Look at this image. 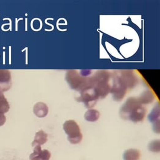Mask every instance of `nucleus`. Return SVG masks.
<instances>
[{
	"instance_id": "1",
	"label": "nucleus",
	"mask_w": 160,
	"mask_h": 160,
	"mask_svg": "<svg viewBox=\"0 0 160 160\" xmlns=\"http://www.w3.org/2000/svg\"><path fill=\"white\" fill-rule=\"evenodd\" d=\"M63 129L68 135V139L72 144L79 143L82 138V135L78 123L74 120L66 121L63 125Z\"/></svg>"
},
{
	"instance_id": "2",
	"label": "nucleus",
	"mask_w": 160,
	"mask_h": 160,
	"mask_svg": "<svg viewBox=\"0 0 160 160\" xmlns=\"http://www.w3.org/2000/svg\"><path fill=\"white\" fill-rule=\"evenodd\" d=\"M66 80L70 87L75 89L82 87L84 80L77 74H68L66 76Z\"/></svg>"
},
{
	"instance_id": "3",
	"label": "nucleus",
	"mask_w": 160,
	"mask_h": 160,
	"mask_svg": "<svg viewBox=\"0 0 160 160\" xmlns=\"http://www.w3.org/2000/svg\"><path fill=\"white\" fill-rule=\"evenodd\" d=\"M11 78L8 72H0V90L3 92L9 90L11 86Z\"/></svg>"
},
{
	"instance_id": "4",
	"label": "nucleus",
	"mask_w": 160,
	"mask_h": 160,
	"mask_svg": "<svg viewBox=\"0 0 160 160\" xmlns=\"http://www.w3.org/2000/svg\"><path fill=\"white\" fill-rule=\"evenodd\" d=\"M33 112L37 117L39 118H43L47 116L48 114V107L44 102H38L34 106Z\"/></svg>"
},
{
	"instance_id": "5",
	"label": "nucleus",
	"mask_w": 160,
	"mask_h": 160,
	"mask_svg": "<svg viewBox=\"0 0 160 160\" xmlns=\"http://www.w3.org/2000/svg\"><path fill=\"white\" fill-rule=\"evenodd\" d=\"M48 135L44 131L41 130L36 133L34 139L32 143V146L43 145L47 141Z\"/></svg>"
},
{
	"instance_id": "6",
	"label": "nucleus",
	"mask_w": 160,
	"mask_h": 160,
	"mask_svg": "<svg viewBox=\"0 0 160 160\" xmlns=\"http://www.w3.org/2000/svg\"><path fill=\"white\" fill-rule=\"evenodd\" d=\"M139 151L136 149H130L125 151L123 157L124 160H138L140 157Z\"/></svg>"
},
{
	"instance_id": "7",
	"label": "nucleus",
	"mask_w": 160,
	"mask_h": 160,
	"mask_svg": "<svg viewBox=\"0 0 160 160\" xmlns=\"http://www.w3.org/2000/svg\"><path fill=\"white\" fill-rule=\"evenodd\" d=\"M9 109V103L0 90V112L4 114L8 112Z\"/></svg>"
},
{
	"instance_id": "8",
	"label": "nucleus",
	"mask_w": 160,
	"mask_h": 160,
	"mask_svg": "<svg viewBox=\"0 0 160 160\" xmlns=\"http://www.w3.org/2000/svg\"><path fill=\"white\" fill-rule=\"evenodd\" d=\"M42 151L41 146H35L33 152L29 156L30 160H40Z\"/></svg>"
},
{
	"instance_id": "9",
	"label": "nucleus",
	"mask_w": 160,
	"mask_h": 160,
	"mask_svg": "<svg viewBox=\"0 0 160 160\" xmlns=\"http://www.w3.org/2000/svg\"><path fill=\"white\" fill-rule=\"evenodd\" d=\"M160 140H156L151 141L148 144L149 150L153 152H159L160 151Z\"/></svg>"
},
{
	"instance_id": "10",
	"label": "nucleus",
	"mask_w": 160,
	"mask_h": 160,
	"mask_svg": "<svg viewBox=\"0 0 160 160\" xmlns=\"http://www.w3.org/2000/svg\"><path fill=\"white\" fill-rule=\"evenodd\" d=\"M94 111L89 110L86 112L84 115V118L86 120L90 121H94L95 119L94 117Z\"/></svg>"
},
{
	"instance_id": "11",
	"label": "nucleus",
	"mask_w": 160,
	"mask_h": 160,
	"mask_svg": "<svg viewBox=\"0 0 160 160\" xmlns=\"http://www.w3.org/2000/svg\"><path fill=\"white\" fill-rule=\"evenodd\" d=\"M51 157L50 152L48 150H42V155L40 160H49Z\"/></svg>"
},
{
	"instance_id": "12",
	"label": "nucleus",
	"mask_w": 160,
	"mask_h": 160,
	"mask_svg": "<svg viewBox=\"0 0 160 160\" xmlns=\"http://www.w3.org/2000/svg\"><path fill=\"white\" fill-rule=\"evenodd\" d=\"M6 121V118L4 113L0 112V126L3 125Z\"/></svg>"
},
{
	"instance_id": "13",
	"label": "nucleus",
	"mask_w": 160,
	"mask_h": 160,
	"mask_svg": "<svg viewBox=\"0 0 160 160\" xmlns=\"http://www.w3.org/2000/svg\"><path fill=\"white\" fill-rule=\"evenodd\" d=\"M22 18H19L18 20L17 19V18H15V30L16 31H17L18 30V22L21 19H22Z\"/></svg>"
},
{
	"instance_id": "14",
	"label": "nucleus",
	"mask_w": 160,
	"mask_h": 160,
	"mask_svg": "<svg viewBox=\"0 0 160 160\" xmlns=\"http://www.w3.org/2000/svg\"><path fill=\"white\" fill-rule=\"evenodd\" d=\"M11 46H9V63L10 64L11 63Z\"/></svg>"
},
{
	"instance_id": "15",
	"label": "nucleus",
	"mask_w": 160,
	"mask_h": 160,
	"mask_svg": "<svg viewBox=\"0 0 160 160\" xmlns=\"http://www.w3.org/2000/svg\"><path fill=\"white\" fill-rule=\"evenodd\" d=\"M5 19H8V20H9V21H10V26H9V29L10 30V31H11L12 30V20L11 19L9 18H4L3 19V20H5Z\"/></svg>"
},
{
	"instance_id": "16",
	"label": "nucleus",
	"mask_w": 160,
	"mask_h": 160,
	"mask_svg": "<svg viewBox=\"0 0 160 160\" xmlns=\"http://www.w3.org/2000/svg\"><path fill=\"white\" fill-rule=\"evenodd\" d=\"M9 24L10 25V23H4L3 24L2 26H1V28H2V29L3 30V31H8V30L9 29V28L8 29H7V30H5V29H4L3 28V26H4V25H9Z\"/></svg>"
},
{
	"instance_id": "17",
	"label": "nucleus",
	"mask_w": 160,
	"mask_h": 160,
	"mask_svg": "<svg viewBox=\"0 0 160 160\" xmlns=\"http://www.w3.org/2000/svg\"><path fill=\"white\" fill-rule=\"evenodd\" d=\"M3 64H4L5 63V52H3Z\"/></svg>"
},
{
	"instance_id": "18",
	"label": "nucleus",
	"mask_w": 160,
	"mask_h": 160,
	"mask_svg": "<svg viewBox=\"0 0 160 160\" xmlns=\"http://www.w3.org/2000/svg\"><path fill=\"white\" fill-rule=\"evenodd\" d=\"M26 63H27L28 61V48L26 47Z\"/></svg>"
},
{
	"instance_id": "19",
	"label": "nucleus",
	"mask_w": 160,
	"mask_h": 160,
	"mask_svg": "<svg viewBox=\"0 0 160 160\" xmlns=\"http://www.w3.org/2000/svg\"><path fill=\"white\" fill-rule=\"evenodd\" d=\"M25 31H27V18H25Z\"/></svg>"
},
{
	"instance_id": "20",
	"label": "nucleus",
	"mask_w": 160,
	"mask_h": 160,
	"mask_svg": "<svg viewBox=\"0 0 160 160\" xmlns=\"http://www.w3.org/2000/svg\"><path fill=\"white\" fill-rule=\"evenodd\" d=\"M3 49H4L5 48V47H3Z\"/></svg>"
}]
</instances>
